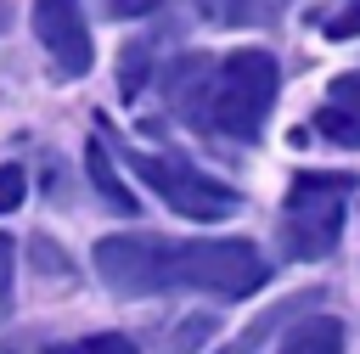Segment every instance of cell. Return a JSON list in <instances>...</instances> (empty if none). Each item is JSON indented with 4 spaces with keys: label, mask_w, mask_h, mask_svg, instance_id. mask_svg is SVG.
Returning a JSON list of instances; mask_svg holds the SVG:
<instances>
[{
    "label": "cell",
    "mask_w": 360,
    "mask_h": 354,
    "mask_svg": "<svg viewBox=\"0 0 360 354\" xmlns=\"http://www.w3.org/2000/svg\"><path fill=\"white\" fill-rule=\"evenodd\" d=\"M354 34H360V0H354V6H343V11L326 22V39H354Z\"/></svg>",
    "instance_id": "cell-15"
},
{
    "label": "cell",
    "mask_w": 360,
    "mask_h": 354,
    "mask_svg": "<svg viewBox=\"0 0 360 354\" xmlns=\"http://www.w3.org/2000/svg\"><path fill=\"white\" fill-rule=\"evenodd\" d=\"M79 348H84V354H141V348H135L129 337H118V332H96V337H84Z\"/></svg>",
    "instance_id": "cell-13"
},
{
    "label": "cell",
    "mask_w": 360,
    "mask_h": 354,
    "mask_svg": "<svg viewBox=\"0 0 360 354\" xmlns=\"http://www.w3.org/2000/svg\"><path fill=\"white\" fill-rule=\"evenodd\" d=\"M28 22H34V34L51 51V62H56L62 79H84L96 67V45H90V22H84L79 0H34Z\"/></svg>",
    "instance_id": "cell-5"
},
{
    "label": "cell",
    "mask_w": 360,
    "mask_h": 354,
    "mask_svg": "<svg viewBox=\"0 0 360 354\" xmlns=\"http://www.w3.org/2000/svg\"><path fill=\"white\" fill-rule=\"evenodd\" d=\"M309 303H315L309 292H304V298H287V303H276L270 315H259V320H253V326H248V332H242L231 348H219V354H259V343H264V337H270V332H276L287 315H298V309H309Z\"/></svg>",
    "instance_id": "cell-9"
},
{
    "label": "cell",
    "mask_w": 360,
    "mask_h": 354,
    "mask_svg": "<svg viewBox=\"0 0 360 354\" xmlns=\"http://www.w3.org/2000/svg\"><path fill=\"white\" fill-rule=\"evenodd\" d=\"M197 6H202L214 22H225V28H231V22H248V0H197Z\"/></svg>",
    "instance_id": "cell-14"
},
{
    "label": "cell",
    "mask_w": 360,
    "mask_h": 354,
    "mask_svg": "<svg viewBox=\"0 0 360 354\" xmlns=\"http://www.w3.org/2000/svg\"><path fill=\"white\" fill-rule=\"evenodd\" d=\"M354 174H298L287 185V208H281V247L298 264H315L338 247L343 236V208H349Z\"/></svg>",
    "instance_id": "cell-3"
},
{
    "label": "cell",
    "mask_w": 360,
    "mask_h": 354,
    "mask_svg": "<svg viewBox=\"0 0 360 354\" xmlns=\"http://www.w3.org/2000/svg\"><path fill=\"white\" fill-rule=\"evenodd\" d=\"M124 163L180 214V219H197V225H219V219H231L236 208H242V197L225 185V180H214V174H202V169H191L186 157H169V152H124Z\"/></svg>",
    "instance_id": "cell-4"
},
{
    "label": "cell",
    "mask_w": 360,
    "mask_h": 354,
    "mask_svg": "<svg viewBox=\"0 0 360 354\" xmlns=\"http://www.w3.org/2000/svg\"><path fill=\"white\" fill-rule=\"evenodd\" d=\"M152 6H158V0H107V11H112V17H146Z\"/></svg>",
    "instance_id": "cell-16"
},
{
    "label": "cell",
    "mask_w": 360,
    "mask_h": 354,
    "mask_svg": "<svg viewBox=\"0 0 360 354\" xmlns=\"http://www.w3.org/2000/svg\"><path fill=\"white\" fill-rule=\"evenodd\" d=\"M22 191H28L22 163H0V214H11V208L22 202Z\"/></svg>",
    "instance_id": "cell-11"
},
{
    "label": "cell",
    "mask_w": 360,
    "mask_h": 354,
    "mask_svg": "<svg viewBox=\"0 0 360 354\" xmlns=\"http://www.w3.org/2000/svg\"><path fill=\"white\" fill-rule=\"evenodd\" d=\"M208 337H214V315H186V320L169 332V343H163V348H169V354H191V348H197V343H208Z\"/></svg>",
    "instance_id": "cell-10"
},
{
    "label": "cell",
    "mask_w": 360,
    "mask_h": 354,
    "mask_svg": "<svg viewBox=\"0 0 360 354\" xmlns=\"http://www.w3.org/2000/svg\"><path fill=\"white\" fill-rule=\"evenodd\" d=\"M276 90H281V67L270 51H231L225 62H208L191 124L225 140H259L276 107Z\"/></svg>",
    "instance_id": "cell-2"
},
{
    "label": "cell",
    "mask_w": 360,
    "mask_h": 354,
    "mask_svg": "<svg viewBox=\"0 0 360 354\" xmlns=\"http://www.w3.org/2000/svg\"><path fill=\"white\" fill-rule=\"evenodd\" d=\"M96 275L118 298H152V292H214V298H248L270 281V264L242 236L214 242H169V236H101L96 242Z\"/></svg>",
    "instance_id": "cell-1"
},
{
    "label": "cell",
    "mask_w": 360,
    "mask_h": 354,
    "mask_svg": "<svg viewBox=\"0 0 360 354\" xmlns=\"http://www.w3.org/2000/svg\"><path fill=\"white\" fill-rule=\"evenodd\" d=\"M276 354H343V320L309 315V320H298V326L281 337Z\"/></svg>",
    "instance_id": "cell-8"
},
{
    "label": "cell",
    "mask_w": 360,
    "mask_h": 354,
    "mask_svg": "<svg viewBox=\"0 0 360 354\" xmlns=\"http://www.w3.org/2000/svg\"><path fill=\"white\" fill-rule=\"evenodd\" d=\"M11 275H17V242L0 236V320H6V309H11Z\"/></svg>",
    "instance_id": "cell-12"
},
{
    "label": "cell",
    "mask_w": 360,
    "mask_h": 354,
    "mask_svg": "<svg viewBox=\"0 0 360 354\" xmlns=\"http://www.w3.org/2000/svg\"><path fill=\"white\" fill-rule=\"evenodd\" d=\"M84 169H90V185L101 191V202H107V208H118V214H135V208H141V202H135V191L118 180L107 140H90V146H84Z\"/></svg>",
    "instance_id": "cell-7"
},
{
    "label": "cell",
    "mask_w": 360,
    "mask_h": 354,
    "mask_svg": "<svg viewBox=\"0 0 360 354\" xmlns=\"http://www.w3.org/2000/svg\"><path fill=\"white\" fill-rule=\"evenodd\" d=\"M315 135L332 146H360V73H338L326 84V101L315 112Z\"/></svg>",
    "instance_id": "cell-6"
},
{
    "label": "cell",
    "mask_w": 360,
    "mask_h": 354,
    "mask_svg": "<svg viewBox=\"0 0 360 354\" xmlns=\"http://www.w3.org/2000/svg\"><path fill=\"white\" fill-rule=\"evenodd\" d=\"M45 354H84L79 343H56V348H45Z\"/></svg>",
    "instance_id": "cell-17"
}]
</instances>
